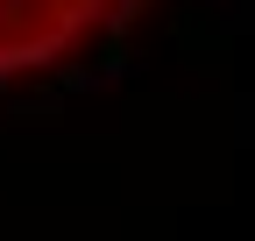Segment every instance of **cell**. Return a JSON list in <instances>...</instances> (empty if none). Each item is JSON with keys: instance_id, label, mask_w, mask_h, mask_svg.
I'll return each mask as SVG.
<instances>
[{"instance_id": "obj_1", "label": "cell", "mask_w": 255, "mask_h": 241, "mask_svg": "<svg viewBox=\"0 0 255 241\" xmlns=\"http://www.w3.org/2000/svg\"><path fill=\"white\" fill-rule=\"evenodd\" d=\"M114 0H0V78H28L64 57Z\"/></svg>"}]
</instances>
